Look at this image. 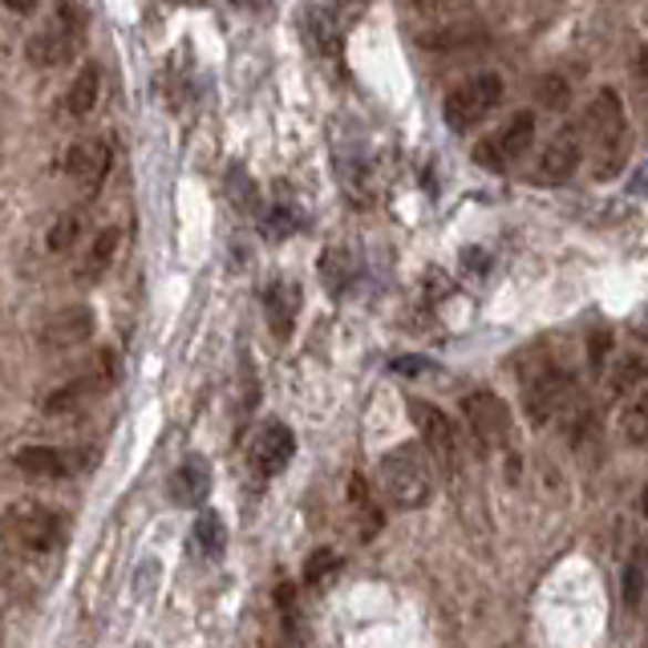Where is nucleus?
<instances>
[{
	"label": "nucleus",
	"mask_w": 648,
	"mask_h": 648,
	"mask_svg": "<svg viewBox=\"0 0 648 648\" xmlns=\"http://www.w3.org/2000/svg\"><path fill=\"white\" fill-rule=\"evenodd\" d=\"M378 486L381 495L389 498V507L398 511H418L434 498V471H430V459L413 442H401V446L385 450L378 462Z\"/></svg>",
	"instance_id": "1"
},
{
	"label": "nucleus",
	"mask_w": 648,
	"mask_h": 648,
	"mask_svg": "<svg viewBox=\"0 0 648 648\" xmlns=\"http://www.w3.org/2000/svg\"><path fill=\"white\" fill-rule=\"evenodd\" d=\"M584 142L596 146V178H613L628 158V114L616 90H596L584 110Z\"/></svg>",
	"instance_id": "2"
},
{
	"label": "nucleus",
	"mask_w": 648,
	"mask_h": 648,
	"mask_svg": "<svg viewBox=\"0 0 648 648\" xmlns=\"http://www.w3.org/2000/svg\"><path fill=\"white\" fill-rule=\"evenodd\" d=\"M503 94H507V85H503L498 73H474V78L459 82L446 94L442 119H446V126L454 130V134H471L474 126H483V122L495 114Z\"/></svg>",
	"instance_id": "3"
},
{
	"label": "nucleus",
	"mask_w": 648,
	"mask_h": 648,
	"mask_svg": "<svg viewBox=\"0 0 648 648\" xmlns=\"http://www.w3.org/2000/svg\"><path fill=\"white\" fill-rule=\"evenodd\" d=\"M82 37H85V9L82 4H61V9H53V21L41 24L24 41V58L33 61L37 70L65 65L82 49Z\"/></svg>",
	"instance_id": "4"
},
{
	"label": "nucleus",
	"mask_w": 648,
	"mask_h": 648,
	"mask_svg": "<svg viewBox=\"0 0 648 648\" xmlns=\"http://www.w3.org/2000/svg\"><path fill=\"white\" fill-rule=\"evenodd\" d=\"M531 142H535V114L523 110V114H515L507 126L495 130V134H486V138L474 146V163L483 166V171L503 175V171H511V166L531 151Z\"/></svg>",
	"instance_id": "5"
},
{
	"label": "nucleus",
	"mask_w": 648,
	"mask_h": 648,
	"mask_svg": "<svg viewBox=\"0 0 648 648\" xmlns=\"http://www.w3.org/2000/svg\"><path fill=\"white\" fill-rule=\"evenodd\" d=\"M410 413H413V422H418V434H422V450H430V459L438 462V471L459 474L462 442H459L454 422H450L438 405H430V401H422V398H410Z\"/></svg>",
	"instance_id": "6"
},
{
	"label": "nucleus",
	"mask_w": 648,
	"mask_h": 648,
	"mask_svg": "<svg viewBox=\"0 0 648 648\" xmlns=\"http://www.w3.org/2000/svg\"><path fill=\"white\" fill-rule=\"evenodd\" d=\"M462 418H466V430H471L474 446L495 454L511 442V410L495 393H466L462 398Z\"/></svg>",
	"instance_id": "7"
},
{
	"label": "nucleus",
	"mask_w": 648,
	"mask_h": 648,
	"mask_svg": "<svg viewBox=\"0 0 648 648\" xmlns=\"http://www.w3.org/2000/svg\"><path fill=\"white\" fill-rule=\"evenodd\" d=\"M572 401V373L559 366H543L523 381V410L535 425L552 422L564 413V405Z\"/></svg>",
	"instance_id": "8"
},
{
	"label": "nucleus",
	"mask_w": 648,
	"mask_h": 648,
	"mask_svg": "<svg viewBox=\"0 0 648 648\" xmlns=\"http://www.w3.org/2000/svg\"><path fill=\"white\" fill-rule=\"evenodd\" d=\"M9 535L21 543L24 552L45 555L65 535V518L53 507H41V503H21V507L9 511Z\"/></svg>",
	"instance_id": "9"
},
{
	"label": "nucleus",
	"mask_w": 648,
	"mask_h": 648,
	"mask_svg": "<svg viewBox=\"0 0 648 648\" xmlns=\"http://www.w3.org/2000/svg\"><path fill=\"white\" fill-rule=\"evenodd\" d=\"M353 17H357V9H344V4H308L305 37L320 61L344 58V33H349V21H353Z\"/></svg>",
	"instance_id": "10"
},
{
	"label": "nucleus",
	"mask_w": 648,
	"mask_h": 648,
	"mask_svg": "<svg viewBox=\"0 0 648 648\" xmlns=\"http://www.w3.org/2000/svg\"><path fill=\"white\" fill-rule=\"evenodd\" d=\"M97 329V312L90 305H65L61 312L45 317L41 332H37V344L45 353H70V349H82Z\"/></svg>",
	"instance_id": "11"
},
{
	"label": "nucleus",
	"mask_w": 648,
	"mask_h": 648,
	"mask_svg": "<svg viewBox=\"0 0 648 648\" xmlns=\"http://www.w3.org/2000/svg\"><path fill=\"white\" fill-rule=\"evenodd\" d=\"M579 163H584V126H564L543 146L539 163H535V183L559 187V183L576 175Z\"/></svg>",
	"instance_id": "12"
},
{
	"label": "nucleus",
	"mask_w": 648,
	"mask_h": 648,
	"mask_svg": "<svg viewBox=\"0 0 648 648\" xmlns=\"http://www.w3.org/2000/svg\"><path fill=\"white\" fill-rule=\"evenodd\" d=\"M12 466L29 479H70V474L85 471L90 466V454L85 450H61V446H21L12 454Z\"/></svg>",
	"instance_id": "13"
},
{
	"label": "nucleus",
	"mask_w": 648,
	"mask_h": 648,
	"mask_svg": "<svg viewBox=\"0 0 648 648\" xmlns=\"http://www.w3.org/2000/svg\"><path fill=\"white\" fill-rule=\"evenodd\" d=\"M292 454H296V434L284 422H264L256 434H251L248 462L259 479H276V474L292 462Z\"/></svg>",
	"instance_id": "14"
},
{
	"label": "nucleus",
	"mask_w": 648,
	"mask_h": 648,
	"mask_svg": "<svg viewBox=\"0 0 648 648\" xmlns=\"http://www.w3.org/2000/svg\"><path fill=\"white\" fill-rule=\"evenodd\" d=\"M61 166H65V175H70L85 195H97L110 175V166H114V158H110L106 142L94 138V142H78V146H70V154H65V163Z\"/></svg>",
	"instance_id": "15"
},
{
	"label": "nucleus",
	"mask_w": 648,
	"mask_h": 648,
	"mask_svg": "<svg viewBox=\"0 0 648 648\" xmlns=\"http://www.w3.org/2000/svg\"><path fill=\"white\" fill-rule=\"evenodd\" d=\"M114 385V361H102V369H94V373H82V378H73L70 385H61V389H53L45 398V413H73V410H82L85 401H94V398H102L106 389Z\"/></svg>",
	"instance_id": "16"
},
{
	"label": "nucleus",
	"mask_w": 648,
	"mask_h": 648,
	"mask_svg": "<svg viewBox=\"0 0 648 648\" xmlns=\"http://www.w3.org/2000/svg\"><path fill=\"white\" fill-rule=\"evenodd\" d=\"M264 317H268V329L276 341H288L296 329V312H300V288L292 280H271L264 292Z\"/></svg>",
	"instance_id": "17"
},
{
	"label": "nucleus",
	"mask_w": 648,
	"mask_h": 648,
	"mask_svg": "<svg viewBox=\"0 0 648 648\" xmlns=\"http://www.w3.org/2000/svg\"><path fill=\"white\" fill-rule=\"evenodd\" d=\"M207 495H212V466H207V459L191 454V459L171 474V498H175L178 507H203Z\"/></svg>",
	"instance_id": "18"
},
{
	"label": "nucleus",
	"mask_w": 648,
	"mask_h": 648,
	"mask_svg": "<svg viewBox=\"0 0 648 648\" xmlns=\"http://www.w3.org/2000/svg\"><path fill=\"white\" fill-rule=\"evenodd\" d=\"M119 244H122V232L119 227H106V232H97L94 244H90V251L82 256V264H78V280H102L110 271V264H114V256H119Z\"/></svg>",
	"instance_id": "19"
},
{
	"label": "nucleus",
	"mask_w": 648,
	"mask_h": 648,
	"mask_svg": "<svg viewBox=\"0 0 648 648\" xmlns=\"http://www.w3.org/2000/svg\"><path fill=\"white\" fill-rule=\"evenodd\" d=\"M97 90H102V70H97V61H85L78 78H73L70 94H65V110L73 119H90L97 106Z\"/></svg>",
	"instance_id": "20"
},
{
	"label": "nucleus",
	"mask_w": 648,
	"mask_h": 648,
	"mask_svg": "<svg viewBox=\"0 0 648 648\" xmlns=\"http://www.w3.org/2000/svg\"><path fill=\"white\" fill-rule=\"evenodd\" d=\"M349 507H353V515L361 518V539H373V535L381 531V523H385V515H381L378 498H373V486H369L361 474L349 479Z\"/></svg>",
	"instance_id": "21"
},
{
	"label": "nucleus",
	"mask_w": 648,
	"mask_h": 648,
	"mask_svg": "<svg viewBox=\"0 0 648 648\" xmlns=\"http://www.w3.org/2000/svg\"><path fill=\"white\" fill-rule=\"evenodd\" d=\"M645 381H648V366L640 361L637 353H625L620 361L613 366V378H608V389H613V398H637L645 393Z\"/></svg>",
	"instance_id": "22"
},
{
	"label": "nucleus",
	"mask_w": 648,
	"mask_h": 648,
	"mask_svg": "<svg viewBox=\"0 0 648 648\" xmlns=\"http://www.w3.org/2000/svg\"><path fill=\"white\" fill-rule=\"evenodd\" d=\"M483 33L474 21H446V24H430L418 33V41L430 49H459L462 41H474V37Z\"/></svg>",
	"instance_id": "23"
},
{
	"label": "nucleus",
	"mask_w": 648,
	"mask_h": 648,
	"mask_svg": "<svg viewBox=\"0 0 648 648\" xmlns=\"http://www.w3.org/2000/svg\"><path fill=\"white\" fill-rule=\"evenodd\" d=\"M191 539H195V547H199L207 559H215V555H224L227 547V527L224 518L215 515V511H203L195 523H191Z\"/></svg>",
	"instance_id": "24"
},
{
	"label": "nucleus",
	"mask_w": 648,
	"mask_h": 648,
	"mask_svg": "<svg viewBox=\"0 0 648 648\" xmlns=\"http://www.w3.org/2000/svg\"><path fill=\"white\" fill-rule=\"evenodd\" d=\"M620 434H625L628 446H645L648 442V389L625 405V413H620Z\"/></svg>",
	"instance_id": "25"
},
{
	"label": "nucleus",
	"mask_w": 648,
	"mask_h": 648,
	"mask_svg": "<svg viewBox=\"0 0 648 648\" xmlns=\"http://www.w3.org/2000/svg\"><path fill=\"white\" fill-rule=\"evenodd\" d=\"M320 280L329 284L332 296H341L344 288H349V280H353V259L337 248L325 251V256H320Z\"/></svg>",
	"instance_id": "26"
},
{
	"label": "nucleus",
	"mask_w": 648,
	"mask_h": 648,
	"mask_svg": "<svg viewBox=\"0 0 648 648\" xmlns=\"http://www.w3.org/2000/svg\"><path fill=\"white\" fill-rule=\"evenodd\" d=\"M640 596H645V555H632L625 567V608L628 613H637L640 608Z\"/></svg>",
	"instance_id": "27"
},
{
	"label": "nucleus",
	"mask_w": 648,
	"mask_h": 648,
	"mask_svg": "<svg viewBox=\"0 0 648 648\" xmlns=\"http://www.w3.org/2000/svg\"><path fill=\"white\" fill-rule=\"evenodd\" d=\"M78 232H82V215L70 212V215H61L58 224H53V232H49V251H70L73 248V239H78Z\"/></svg>",
	"instance_id": "28"
},
{
	"label": "nucleus",
	"mask_w": 648,
	"mask_h": 648,
	"mask_svg": "<svg viewBox=\"0 0 648 648\" xmlns=\"http://www.w3.org/2000/svg\"><path fill=\"white\" fill-rule=\"evenodd\" d=\"M300 219L305 215L296 212V207H271L268 212V224H264V232H268L271 239H284V236H292V232H300Z\"/></svg>",
	"instance_id": "29"
},
{
	"label": "nucleus",
	"mask_w": 648,
	"mask_h": 648,
	"mask_svg": "<svg viewBox=\"0 0 648 648\" xmlns=\"http://www.w3.org/2000/svg\"><path fill=\"white\" fill-rule=\"evenodd\" d=\"M632 82H637V102H640V119H645L648 126V45L637 53V61H632ZM648 134V130H645Z\"/></svg>",
	"instance_id": "30"
},
{
	"label": "nucleus",
	"mask_w": 648,
	"mask_h": 648,
	"mask_svg": "<svg viewBox=\"0 0 648 648\" xmlns=\"http://www.w3.org/2000/svg\"><path fill=\"white\" fill-rule=\"evenodd\" d=\"M608 353H613V332H608V329H596V332H592V341H588V361H592V369H596V373L604 369Z\"/></svg>",
	"instance_id": "31"
},
{
	"label": "nucleus",
	"mask_w": 648,
	"mask_h": 648,
	"mask_svg": "<svg viewBox=\"0 0 648 648\" xmlns=\"http://www.w3.org/2000/svg\"><path fill=\"white\" fill-rule=\"evenodd\" d=\"M337 564H341V559H337V555H332V552H317V555H312V559H308L305 579H308V584H320V579L329 576V572H332V567H337Z\"/></svg>",
	"instance_id": "32"
},
{
	"label": "nucleus",
	"mask_w": 648,
	"mask_h": 648,
	"mask_svg": "<svg viewBox=\"0 0 648 648\" xmlns=\"http://www.w3.org/2000/svg\"><path fill=\"white\" fill-rule=\"evenodd\" d=\"M539 102H547L552 110H559V106H567V85L564 82H543L539 85Z\"/></svg>",
	"instance_id": "33"
},
{
	"label": "nucleus",
	"mask_w": 648,
	"mask_h": 648,
	"mask_svg": "<svg viewBox=\"0 0 648 648\" xmlns=\"http://www.w3.org/2000/svg\"><path fill=\"white\" fill-rule=\"evenodd\" d=\"M645 191H648V163L640 166L637 175L628 178V195H645Z\"/></svg>",
	"instance_id": "34"
}]
</instances>
